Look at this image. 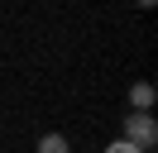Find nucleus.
Listing matches in <instances>:
<instances>
[{
	"mask_svg": "<svg viewBox=\"0 0 158 153\" xmlns=\"http://www.w3.org/2000/svg\"><path fill=\"white\" fill-rule=\"evenodd\" d=\"M39 153H72V143L62 139V134H43V139H39Z\"/></svg>",
	"mask_w": 158,
	"mask_h": 153,
	"instance_id": "nucleus-3",
	"label": "nucleus"
},
{
	"mask_svg": "<svg viewBox=\"0 0 158 153\" xmlns=\"http://www.w3.org/2000/svg\"><path fill=\"white\" fill-rule=\"evenodd\" d=\"M106 153H139V148H134V143H125V139H115V143H110Z\"/></svg>",
	"mask_w": 158,
	"mask_h": 153,
	"instance_id": "nucleus-4",
	"label": "nucleus"
},
{
	"mask_svg": "<svg viewBox=\"0 0 158 153\" xmlns=\"http://www.w3.org/2000/svg\"><path fill=\"white\" fill-rule=\"evenodd\" d=\"M125 143H134L139 153H153V143H158V120H153V115H125Z\"/></svg>",
	"mask_w": 158,
	"mask_h": 153,
	"instance_id": "nucleus-1",
	"label": "nucleus"
},
{
	"mask_svg": "<svg viewBox=\"0 0 158 153\" xmlns=\"http://www.w3.org/2000/svg\"><path fill=\"white\" fill-rule=\"evenodd\" d=\"M129 105H134V115H148V105H153V86H148V81H134V86H129Z\"/></svg>",
	"mask_w": 158,
	"mask_h": 153,
	"instance_id": "nucleus-2",
	"label": "nucleus"
}]
</instances>
